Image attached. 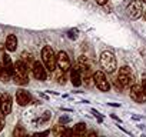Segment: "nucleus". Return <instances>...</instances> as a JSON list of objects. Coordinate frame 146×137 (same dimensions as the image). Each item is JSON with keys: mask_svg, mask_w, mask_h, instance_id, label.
Segmentation results:
<instances>
[{"mask_svg": "<svg viewBox=\"0 0 146 137\" xmlns=\"http://www.w3.org/2000/svg\"><path fill=\"white\" fill-rule=\"evenodd\" d=\"M56 66L63 72H67L70 68V59L66 51H59V54L56 56Z\"/></svg>", "mask_w": 146, "mask_h": 137, "instance_id": "423d86ee", "label": "nucleus"}, {"mask_svg": "<svg viewBox=\"0 0 146 137\" xmlns=\"http://www.w3.org/2000/svg\"><path fill=\"white\" fill-rule=\"evenodd\" d=\"M15 74L16 76H22V77H29V66L23 60L16 61V64H15Z\"/></svg>", "mask_w": 146, "mask_h": 137, "instance_id": "1a4fd4ad", "label": "nucleus"}, {"mask_svg": "<svg viewBox=\"0 0 146 137\" xmlns=\"http://www.w3.org/2000/svg\"><path fill=\"white\" fill-rule=\"evenodd\" d=\"M0 100H2V94H0Z\"/></svg>", "mask_w": 146, "mask_h": 137, "instance_id": "b1692460", "label": "nucleus"}, {"mask_svg": "<svg viewBox=\"0 0 146 137\" xmlns=\"http://www.w3.org/2000/svg\"><path fill=\"white\" fill-rule=\"evenodd\" d=\"M93 82H95V84L98 86L99 90H102V92H109L110 84H109V82L106 80V76H105L103 72H96V73H93Z\"/></svg>", "mask_w": 146, "mask_h": 137, "instance_id": "20e7f679", "label": "nucleus"}, {"mask_svg": "<svg viewBox=\"0 0 146 137\" xmlns=\"http://www.w3.org/2000/svg\"><path fill=\"white\" fill-rule=\"evenodd\" d=\"M3 61H5V67H3V70H5V72H7L10 76H13V74H15V64L12 63V60H10V57H9L7 54H5V56H3Z\"/></svg>", "mask_w": 146, "mask_h": 137, "instance_id": "f8f14e48", "label": "nucleus"}, {"mask_svg": "<svg viewBox=\"0 0 146 137\" xmlns=\"http://www.w3.org/2000/svg\"><path fill=\"white\" fill-rule=\"evenodd\" d=\"M132 84H135V76H133V72L130 70L129 67H122L119 70V74H117V79H116V87L119 89H127L130 87Z\"/></svg>", "mask_w": 146, "mask_h": 137, "instance_id": "f257e3e1", "label": "nucleus"}, {"mask_svg": "<svg viewBox=\"0 0 146 137\" xmlns=\"http://www.w3.org/2000/svg\"><path fill=\"white\" fill-rule=\"evenodd\" d=\"M16 47H17V37L15 34H9L6 39V49L9 51H15Z\"/></svg>", "mask_w": 146, "mask_h": 137, "instance_id": "ddd939ff", "label": "nucleus"}, {"mask_svg": "<svg viewBox=\"0 0 146 137\" xmlns=\"http://www.w3.org/2000/svg\"><path fill=\"white\" fill-rule=\"evenodd\" d=\"M75 134H78V136H82V134H85V131H86V124L85 123H79V124H76V127H75Z\"/></svg>", "mask_w": 146, "mask_h": 137, "instance_id": "2eb2a0df", "label": "nucleus"}, {"mask_svg": "<svg viewBox=\"0 0 146 137\" xmlns=\"http://www.w3.org/2000/svg\"><path fill=\"white\" fill-rule=\"evenodd\" d=\"M13 134H15L16 137H19V136H25V134H26V130L22 128V127H17V128H15Z\"/></svg>", "mask_w": 146, "mask_h": 137, "instance_id": "f3484780", "label": "nucleus"}, {"mask_svg": "<svg viewBox=\"0 0 146 137\" xmlns=\"http://www.w3.org/2000/svg\"><path fill=\"white\" fill-rule=\"evenodd\" d=\"M33 76L37 80H46V67L40 63V61H33Z\"/></svg>", "mask_w": 146, "mask_h": 137, "instance_id": "6e6552de", "label": "nucleus"}, {"mask_svg": "<svg viewBox=\"0 0 146 137\" xmlns=\"http://www.w3.org/2000/svg\"><path fill=\"white\" fill-rule=\"evenodd\" d=\"M2 128H3V120H0V131H2Z\"/></svg>", "mask_w": 146, "mask_h": 137, "instance_id": "aec40b11", "label": "nucleus"}, {"mask_svg": "<svg viewBox=\"0 0 146 137\" xmlns=\"http://www.w3.org/2000/svg\"><path fill=\"white\" fill-rule=\"evenodd\" d=\"M142 87H143V90H145V93H146V79L142 80Z\"/></svg>", "mask_w": 146, "mask_h": 137, "instance_id": "6ab92c4d", "label": "nucleus"}, {"mask_svg": "<svg viewBox=\"0 0 146 137\" xmlns=\"http://www.w3.org/2000/svg\"><path fill=\"white\" fill-rule=\"evenodd\" d=\"M96 3H98V5H100V6H103V5H106V3H108V0H96Z\"/></svg>", "mask_w": 146, "mask_h": 137, "instance_id": "a211bd4d", "label": "nucleus"}, {"mask_svg": "<svg viewBox=\"0 0 146 137\" xmlns=\"http://www.w3.org/2000/svg\"><path fill=\"white\" fill-rule=\"evenodd\" d=\"M100 64L105 68V72L113 73L116 70V59L110 51H103L100 56Z\"/></svg>", "mask_w": 146, "mask_h": 137, "instance_id": "7ed1b4c3", "label": "nucleus"}, {"mask_svg": "<svg viewBox=\"0 0 146 137\" xmlns=\"http://www.w3.org/2000/svg\"><path fill=\"white\" fill-rule=\"evenodd\" d=\"M140 2H142V3H146V0H140Z\"/></svg>", "mask_w": 146, "mask_h": 137, "instance_id": "5701e85b", "label": "nucleus"}, {"mask_svg": "<svg viewBox=\"0 0 146 137\" xmlns=\"http://www.w3.org/2000/svg\"><path fill=\"white\" fill-rule=\"evenodd\" d=\"M127 14L132 19H137L142 14V2L140 0H132L129 7H127Z\"/></svg>", "mask_w": 146, "mask_h": 137, "instance_id": "0eeeda50", "label": "nucleus"}, {"mask_svg": "<svg viewBox=\"0 0 146 137\" xmlns=\"http://www.w3.org/2000/svg\"><path fill=\"white\" fill-rule=\"evenodd\" d=\"M16 100H17V103H19L20 106H26V104L30 103L32 97H30V94H29L27 92H25V90H19L17 94H16Z\"/></svg>", "mask_w": 146, "mask_h": 137, "instance_id": "9b49d317", "label": "nucleus"}, {"mask_svg": "<svg viewBox=\"0 0 146 137\" xmlns=\"http://www.w3.org/2000/svg\"><path fill=\"white\" fill-rule=\"evenodd\" d=\"M143 17H145V19H146V10H145V13H143Z\"/></svg>", "mask_w": 146, "mask_h": 137, "instance_id": "4be33fe9", "label": "nucleus"}, {"mask_svg": "<svg viewBox=\"0 0 146 137\" xmlns=\"http://www.w3.org/2000/svg\"><path fill=\"white\" fill-rule=\"evenodd\" d=\"M0 110L3 114H9L12 111V97L9 94H2V100H0Z\"/></svg>", "mask_w": 146, "mask_h": 137, "instance_id": "9d476101", "label": "nucleus"}, {"mask_svg": "<svg viewBox=\"0 0 146 137\" xmlns=\"http://www.w3.org/2000/svg\"><path fill=\"white\" fill-rule=\"evenodd\" d=\"M13 79H15V83H16V84H20V86L29 83V77H22V76H16V74H15Z\"/></svg>", "mask_w": 146, "mask_h": 137, "instance_id": "dca6fc26", "label": "nucleus"}, {"mask_svg": "<svg viewBox=\"0 0 146 137\" xmlns=\"http://www.w3.org/2000/svg\"><path fill=\"white\" fill-rule=\"evenodd\" d=\"M42 59L44 63V67L49 72H53L56 68V54L50 46H44L42 50Z\"/></svg>", "mask_w": 146, "mask_h": 137, "instance_id": "f03ea898", "label": "nucleus"}, {"mask_svg": "<svg viewBox=\"0 0 146 137\" xmlns=\"http://www.w3.org/2000/svg\"><path fill=\"white\" fill-rule=\"evenodd\" d=\"M70 80H72L73 86H76V87H79V86L82 84V77H80V72H79V68H73V70H72Z\"/></svg>", "mask_w": 146, "mask_h": 137, "instance_id": "4468645a", "label": "nucleus"}, {"mask_svg": "<svg viewBox=\"0 0 146 137\" xmlns=\"http://www.w3.org/2000/svg\"><path fill=\"white\" fill-rule=\"evenodd\" d=\"M2 72H3V66H2V63H0V74H2Z\"/></svg>", "mask_w": 146, "mask_h": 137, "instance_id": "412c9836", "label": "nucleus"}, {"mask_svg": "<svg viewBox=\"0 0 146 137\" xmlns=\"http://www.w3.org/2000/svg\"><path fill=\"white\" fill-rule=\"evenodd\" d=\"M130 97L137 103H145L146 101V93H145L143 87L139 86V84H132L130 86Z\"/></svg>", "mask_w": 146, "mask_h": 137, "instance_id": "39448f33", "label": "nucleus"}]
</instances>
